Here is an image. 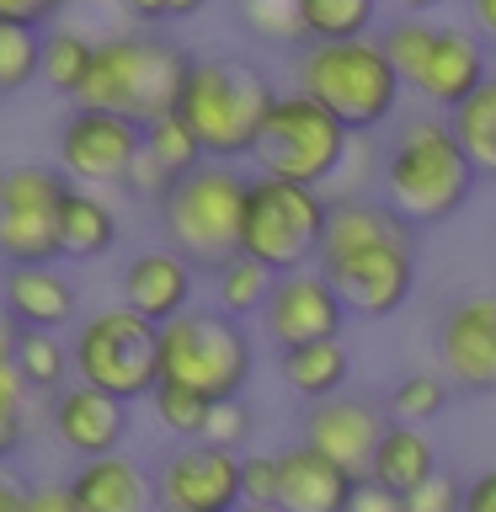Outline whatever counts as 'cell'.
I'll return each instance as SVG.
<instances>
[{
	"instance_id": "obj_14",
	"label": "cell",
	"mask_w": 496,
	"mask_h": 512,
	"mask_svg": "<svg viewBox=\"0 0 496 512\" xmlns=\"http://www.w3.org/2000/svg\"><path fill=\"white\" fill-rule=\"evenodd\" d=\"M155 502H160V512H235L240 502H246L240 454L235 448L192 438L187 448H176V454L160 464Z\"/></svg>"
},
{
	"instance_id": "obj_25",
	"label": "cell",
	"mask_w": 496,
	"mask_h": 512,
	"mask_svg": "<svg viewBox=\"0 0 496 512\" xmlns=\"http://www.w3.org/2000/svg\"><path fill=\"white\" fill-rule=\"evenodd\" d=\"M432 470H438V454H432L427 432H416V422L379 432L374 459H368V480H379V486H390L395 496H406L411 486H422Z\"/></svg>"
},
{
	"instance_id": "obj_24",
	"label": "cell",
	"mask_w": 496,
	"mask_h": 512,
	"mask_svg": "<svg viewBox=\"0 0 496 512\" xmlns=\"http://www.w3.org/2000/svg\"><path fill=\"white\" fill-rule=\"evenodd\" d=\"M283 384L304 400H331L342 395V384L352 374V358L336 336H320V342H299V347H283Z\"/></svg>"
},
{
	"instance_id": "obj_8",
	"label": "cell",
	"mask_w": 496,
	"mask_h": 512,
	"mask_svg": "<svg viewBox=\"0 0 496 512\" xmlns=\"http://www.w3.org/2000/svg\"><path fill=\"white\" fill-rule=\"evenodd\" d=\"M331 219V198L320 187L283 182V176H251L246 192V219H240V251L256 256L272 272H299L315 267L320 235Z\"/></svg>"
},
{
	"instance_id": "obj_46",
	"label": "cell",
	"mask_w": 496,
	"mask_h": 512,
	"mask_svg": "<svg viewBox=\"0 0 496 512\" xmlns=\"http://www.w3.org/2000/svg\"><path fill=\"white\" fill-rule=\"evenodd\" d=\"M123 11L134 16L139 27H155V22H171V0H123Z\"/></svg>"
},
{
	"instance_id": "obj_47",
	"label": "cell",
	"mask_w": 496,
	"mask_h": 512,
	"mask_svg": "<svg viewBox=\"0 0 496 512\" xmlns=\"http://www.w3.org/2000/svg\"><path fill=\"white\" fill-rule=\"evenodd\" d=\"M27 486H22V480H16L11 470H0V512H27Z\"/></svg>"
},
{
	"instance_id": "obj_20",
	"label": "cell",
	"mask_w": 496,
	"mask_h": 512,
	"mask_svg": "<svg viewBox=\"0 0 496 512\" xmlns=\"http://www.w3.org/2000/svg\"><path fill=\"white\" fill-rule=\"evenodd\" d=\"M118 294L128 310L150 315L155 326H166L182 310H192V262L176 246H160V251H139L134 262L123 267L118 278Z\"/></svg>"
},
{
	"instance_id": "obj_49",
	"label": "cell",
	"mask_w": 496,
	"mask_h": 512,
	"mask_svg": "<svg viewBox=\"0 0 496 512\" xmlns=\"http://www.w3.org/2000/svg\"><path fill=\"white\" fill-rule=\"evenodd\" d=\"M395 11H406V16H427V11H438L443 0H390Z\"/></svg>"
},
{
	"instance_id": "obj_48",
	"label": "cell",
	"mask_w": 496,
	"mask_h": 512,
	"mask_svg": "<svg viewBox=\"0 0 496 512\" xmlns=\"http://www.w3.org/2000/svg\"><path fill=\"white\" fill-rule=\"evenodd\" d=\"M470 16H475V27L496 43V0H470Z\"/></svg>"
},
{
	"instance_id": "obj_35",
	"label": "cell",
	"mask_w": 496,
	"mask_h": 512,
	"mask_svg": "<svg viewBox=\"0 0 496 512\" xmlns=\"http://www.w3.org/2000/svg\"><path fill=\"white\" fill-rule=\"evenodd\" d=\"M443 406H448V379H438V374L400 379L395 384V400H390V411L400 416V422H432Z\"/></svg>"
},
{
	"instance_id": "obj_13",
	"label": "cell",
	"mask_w": 496,
	"mask_h": 512,
	"mask_svg": "<svg viewBox=\"0 0 496 512\" xmlns=\"http://www.w3.org/2000/svg\"><path fill=\"white\" fill-rule=\"evenodd\" d=\"M144 150V123L128 112L75 102L59 123V171L80 187H123Z\"/></svg>"
},
{
	"instance_id": "obj_23",
	"label": "cell",
	"mask_w": 496,
	"mask_h": 512,
	"mask_svg": "<svg viewBox=\"0 0 496 512\" xmlns=\"http://www.w3.org/2000/svg\"><path fill=\"white\" fill-rule=\"evenodd\" d=\"M112 246H118V214L91 187L70 182V192L59 203V256L64 262H96Z\"/></svg>"
},
{
	"instance_id": "obj_4",
	"label": "cell",
	"mask_w": 496,
	"mask_h": 512,
	"mask_svg": "<svg viewBox=\"0 0 496 512\" xmlns=\"http://www.w3.org/2000/svg\"><path fill=\"white\" fill-rule=\"evenodd\" d=\"M294 86L315 96L320 107H331L352 134H374L379 123L395 118L406 80H400L395 59L384 54L379 32H368V38L342 43H310L294 59Z\"/></svg>"
},
{
	"instance_id": "obj_44",
	"label": "cell",
	"mask_w": 496,
	"mask_h": 512,
	"mask_svg": "<svg viewBox=\"0 0 496 512\" xmlns=\"http://www.w3.org/2000/svg\"><path fill=\"white\" fill-rule=\"evenodd\" d=\"M27 512H80V507H75L70 486H38L27 496Z\"/></svg>"
},
{
	"instance_id": "obj_31",
	"label": "cell",
	"mask_w": 496,
	"mask_h": 512,
	"mask_svg": "<svg viewBox=\"0 0 496 512\" xmlns=\"http://www.w3.org/2000/svg\"><path fill=\"white\" fill-rule=\"evenodd\" d=\"M43 75V27L0 22V96L27 91Z\"/></svg>"
},
{
	"instance_id": "obj_17",
	"label": "cell",
	"mask_w": 496,
	"mask_h": 512,
	"mask_svg": "<svg viewBox=\"0 0 496 512\" xmlns=\"http://www.w3.org/2000/svg\"><path fill=\"white\" fill-rule=\"evenodd\" d=\"M48 427H54L64 454H75V459L112 454V448H123V438H128V400L96 390L86 379L64 384L54 395V411H48Z\"/></svg>"
},
{
	"instance_id": "obj_1",
	"label": "cell",
	"mask_w": 496,
	"mask_h": 512,
	"mask_svg": "<svg viewBox=\"0 0 496 512\" xmlns=\"http://www.w3.org/2000/svg\"><path fill=\"white\" fill-rule=\"evenodd\" d=\"M411 224L390 203H331L326 235H320L315 267L331 278L342 304L363 320H384L411 299L416 256H411Z\"/></svg>"
},
{
	"instance_id": "obj_16",
	"label": "cell",
	"mask_w": 496,
	"mask_h": 512,
	"mask_svg": "<svg viewBox=\"0 0 496 512\" xmlns=\"http://www.w3.org/2000/svg\"><path fill=\"white\" fill-rule=\"evenodd\" d=\"M443 379L470 395L496 390V294H470L443 315L438 326Z\"/></svg>"
},
{
	"instance_id": "obj_7",
	"label": "cell",
	"mask_w": 496,
	"mask_h": 512,
	"mask_svg": "<svg viewBox=\"0 0 496 512\" xmlns=\"http://www.w3.org/2000/svg\"><path fill=\"white\" fill-rule=\"evenodd\" d=\"M379 43H384V54L395 59L406 91H416L427 107H443V112H454L464 96L491 75L486 43H480L470 27H454V22L400 16V22H390L379 32Z\"/></svg>"
},
{
	"instance_id": "obj_37",
	"label": "cell",
	"mask_w": 496,
	"mask_h": 512,
	"mask_svg": "<svg viewBox=\"0 0 496 512\" xmlns=\"http://www.w3.org/2000/svg\"><path fill=\"white\" fill-rule=\"evenodd\" d=\"M251 438V406L240 395H224L208 406V422H203V443H219V448H235Z\"/></svg>"
},
{
	"instance_id": "obj_42",
	"label": "cell",
	"mask_w": 496,
	"mask_h": 512,
	"mask_svg": "<svg viewBox=\"0 0 496 512\" xmlns=\"http://www.w3.org/2000/svg\"><path fill=\"white\" fill-rule=\"evenodd\" d=\"M27 443V411L22 406H0V464Z\"/></svg>"
},
{
	"instance_id": "obj_3",
	"label": "cell",
	"mask_w": 496,
	"mask_h": 512,
	"mask_svg": "<svg viewBox=\"0 0 496 512\" xmlns=\"http://www.w3.org/2000/svg\"><path fill=\"white\" fill-rule=\"evenodd\" d=\"M272 102L278 91L251 59H192L176 112L198 134L208 160H240L256 150Z\"/></svg>"
},
{
	"instance_id": "obj_36",
	"label": "cell",
	"mask_w": 496,
	"mask_h": 512,
	"mask_svg": "<svg viewBox=\"0 0 496 512\" xmlns=\"http://www.w3.org/2000/svg\"><path fill=\"white\" fill-rule=\"evenodd\" d=\"M400 512H464V480L448 475L438 464L422 486H411L406 496H400Z\"/></svg>"
},
{
	"instance_id": "obj_34",
	"label": "cell",
	"mask_w": 496,
	"mask_h": 512,
	"mask_svg": "<svg viewBox=\"0 0 496 512\" xmlns=\"http://www.w3.org/2000/svg\"><path fill=\"white\" fill-rule=\"evenodd\" d=\"M240 22L267 43H304L299 0H240Z\"/></svg>"
},
{
	"instance_id": "obj_38",
	"label": "cell",
	"mask_w": 496,
	"mask_h": 512,
	"mask_svg": "<svg viewBox=\"0 0 496 512\" xmlns=\"http://www.w3.org/2000/svg\"><path fill=\"white\" fill-rule=\"evenodd\" d=\"M176 182H182V176H171L166 166H160V160L150 155V150H139V160H134V171H128V192H134V198H144V203H166V192L176 187Z\"/></svg>"
},
{
	"instance_id": "obj_45",
	"label": "cell",
	"mask_w": 496,
	"mask_h": 512,
	"mask_svg": "<svg viewBox=\"0 0 496 512\" xmlns=\"http://www.w3.org/2000/svg\"><path fill=\"white\" fill-rule=\"evenodd\" d=\"M27 379H22V368H16V358L11 363H0V406H22L27 411Z\"/></svg>"
},
{
	"instance_id": "obj_40",
	"label": "cell",
	"mask_w": 496,
	"mask_h": 512,
	"mask_svg": "<svg viewBox=\"0 0 496 512\" xmlns=\"http://www.w3.org/2000/svg\"><path fill=\"white\" fill-rule=\"evenodd\" d=\"M70 0H0V22H27V27H48Z\"/></svg>"
},
{
	"instance_id": "obj_21",
	"label": "cell",
	"mask_w": 496,
	"mask_h": 512,
	"mask_svg": "<svg viewBox=\"0 0 496 512\" xmlns=\"http://www.w3.org/2000/svg\"><path fill=\"white\" fill-rule=\"evenodd\" d=\"M75 496L80 512H155V480L139 459L128 454H96V459H80L75 475L64 480Z\"/></svg>"
},
{
	"instance_id": "obj_6",
	"label": "cell",
	"mask_w": 496,
	"mask_h": 512,
	"mask_svg": "<svg viewBox=\"0 0 496 512\" xmlns=\"http://www.w3.org/2000/svg\"><path fill=\"white\" fill-rule=\"evenodd\" d=\"M251 176L235 171V160H203L160 203V230L192 267H224L240 251V219H246Z\"/></svg>"
},
{
	"instance_id": "obj_22",
	"label": "cell",
	"mask_w": 496,
	"mask_h": 512,
	"mask_svg": "<svg viewBox=\"0 0 496 512\" xmlns=\"http://www.w3.org/2000/svg\"><path fill=\"white\" fill-rule=\"evenodd\" d=\"M0 299H6V315L22 331H59L75 320V283L54 272V262H22L6 267V283H0Z\"/></svg>"
},
{
	"instance_id": "obj_51",
	"label": "cell",
	"mask_w": 496,
	"mask_h": 512,
	"mask_svg": "<svg viewBox=\"0 0 496 512\" xmlns=\"http://www.w3.org/2000/svg\"><path fill=\"white\" fill-rule=\"evenodd\" d=\"M235 512H283V507L278 502H240Z\"/></svg>"
},
{
	"instance_id": "obj_43",
	"label": "cell",
	"mask_w": 496,
	"mask_h": 512,
	"mask_svg": "<svg viewBox=\"0 0 496 512\" xmlns=\"http://www.w3.org/2000/svg\"><path fill=\"white\" fill-rule=\"evenodd\" d=\"M464 512H496V470L464 480Z\"/></svg>"
},
{
	"instance_id": "obj_29",
	"label": "cell",
	"mask_w": 496,
	"mask_h": 512,
	"mask_svg": "<svg viewBox=\"0 0 496 512\" xmlns=\"http://www.w3.org/2000/svg\"><path fill=\"white\" fill-rule=\"evenodd\" d=\"M299 22L310 43L368 38L379 22V0H299Z\"/></svg>"
},
{
	"instance_id": "obj_11",
	"label": "cell",
	"mask_w": 496,
	"mask_h": 512,
	"mask_svg": "<svg viewBox=\"0 0 496 512\" xmlns=\"http://www.w3.org/2000/svg\"><path fill=\"white\" fill-rule=\"evenodd\" d=\"M352 128L336 118L331 107H320L315 96L288 91L272 102L262 139H256V166L267 176H283V182H304V187H326L347 160Z\"/></svg>"
},
{
	"instance_id": "obj_33",
	"label": "cell",
	"mask_w": 496,
	"mask_h": 512,
	"mask_svg": "<svg viewBox=\"0 0 496 512\" xmlns=\"http://www.w3.org/2000/svg\"><path fill=\"white\" fill-rule=\"evenodd\" d=\"M150 406L160 416V427L192 443V438H203V422H208V406H214V400L198 395V390H187V384H176V379H160L155 395H150Z\"/></svg>"
},
{
	"instance_id": "obj_27",
	"label": "cell",
	"mask_w": 496,
	"mask_h": 512,
	"mask_svg": "<svg viewBox=\"0 0 496 512\" xmlns=\"http://www.w3.org/2000/svg\"><path fill=\"white\" fill-rule=\"evenodd\" d=\"M448 123H454L464 155L475 160V171L496 176V75L480 80V86L464 96L454 112H448Z\"/></svg>"
},
{
	"instance_id": "obj_9",
	"label": "cell",
	"mask_w": 496,
	"mask_h": 512,
	"mask_svg": "<svg viewBox=\"0 0 496 512\" xmlns=\"http://www.w3.org/2000/svg\"><path fill=\"white\" fill-rule=\"evenodd\" d=\"M70 358H75V379L134 406V400L155 395L160 384V326L150 315L128 310V304L96 310L91 320H80Z\"/></svg>"
},
{
	"instance_id": "obj_2",
	"label": "cell",
	"mask_w": 496,
	"mask_h": 512,
	"mask_svg": "<svg viewBox=\"0 0 496 512\" xmlns=\"http://www.w3.org/2000/svg\"><path fill=\"white\" fill-rule=\"evenodd\" d=\"M475 160L464 155L454 123L416 118L400 128L395 150L379 166L384 203L395 208L406 224H443L454 219L475 192Z\"/></svg>"
},
{
	"instance_id": "obj_26",
	"label": "cell",
	"mask_w": 496,
	"mask_h": 512,
	"mask_svg": "<svg viewBox=\"0 0 496 512\" xmlns=\"http://www.w3.org/2000/svg\"><path fill=\"white\" fill-rule=\"evenodd\" d=\"M91 64H96V43L75 27H43V86L64 96V102H80L91 80Z\"/></svg>"
},
{
	"instance_id": "obj_30",
	"label": "cell",
	"mask_w": 496,
	"mask_h": 512,
	"mask_svg": "<svg viewBox=\"0 0 496 512\" xmlns=\"http://www.w3.org/2000/svg\"><path fill=\"white\" fill-rule=\"evenodd\" d=\"M16 368H22L32 395H59L64 379H70V368H75V358H70V347H64L54 331H22L16 336Z\"/></svg>"
},
{
	"instance_id": "obj_19",
	"label": "cell",
	"mask_w": 496,
	"mask_h": 512,
	"mask_svg": "<svg viewBox=\"0 0 496 512\" xmlns=\"http://www.w3.org/2000/svg\"><path fill=\"white\" fill-rule=\"evenodd\" d=\"M358 470L320 454L315 443H294L278 454V507L283 512H347L358 491Z\"/></svg>"
},
{
	"instance_id": "obj_10",
	"label": "cell",
	"mask_w": 496,
	"mask_h": 512,
	"mask_svg": "<svg viewBox=\"0 0 496 512\" xmlns=\"http://www.w3.org/2000/svg\"><path fill=\"white\" fill-rule=\"evenodd\" d=\"M251 363L246 331L224 310H182L160 326V379H176L208 400L246 390Z\"/></svg>"
},
{
	"instance_id": "obj_15",
	"label": "cell",
	"mask_w": 496,
	"mask_h": 512,
	"mask_svg": "<svg viewBox=\"0 0 496 512\" xmlns=\"http://www.w3.org/2000/svg\"><path fill=\"white\" fill-rule=\"evenodd\" d=\"M347 304L331 288V278L320 267H299V272H278L272 294L262 304V326L278 347H299V342H320V336H342Z\"/></svg>"
},
{
	"instance_id": "obj_18",
	"label": "cell",
	"mask_w": 496,
	"mask_h": 512,
	"mask_svg": "<svg viewBox=\"0 0 496 512\" xmlns=\"http://www.w3.org/2000/svg\"><path fill=\"white\" fill-rule=\"evenodd\" d=\"M390 427L384 411L374 400H347V395H331V400H310V416H304V443H315L320 454H331L336 464L368 475V459H374V443L379 432Z\"/></svg>"
},
{
	"instance_id": "obj_12",
	"label": "cell",
	"mask_w": 496,
	"mask_h": 512,
	"mask_svg": "<svg viewBox=\"0 0 496 512\" xmlns=\"http://www.w3.org/2000/svg\"><path fill=\"white\" fill-rule=\"evenodd\" d=\"M70 176L59 166H6L0 171V256L6 267L59 262V203Z\"/></svg>"
},
{
	"instance_id": "obj_28",
	"label": "cell",
	"mask_w": 496,
	"mask_h": 512,
	"mask_svg": "<svg viewBox=\"0 0 496 512\" xmlns=\"http://www.w3.org/2000/svg\"><path fill=\"white\" fill-rule=\"evenodd\" d=\"M272 283H278V272L262 267V262H256V256H246V251H235L224 267H214V299H219V310L235 315V320L262 315Z\"/></svg>"
},
{
	"instance_id": "obj_32",
	"label": "cell",
	"mask_w": 496,
	"mask_h": 512,
	"mask_svg": "<svg viewBox=\"0 0 496 512\" xmlns=\"http://www.w3.org/2000/svg\"><path fill=\"white\" fill-rule=\"evenodd\" d=\"M144 150H150L171 176H187L192 166H203V160H208L198 134L182 123V112H160V118L144 123Z\"/></svg>"
},
{
	"instance_id": "obj_39",
	"label": "cell",
	"mask_w": 496,
	"mask_h": 512,
	"mask_svg": "<svg viewBox=\"0 0 496 512\" xmlns=\"http://www.w3.org/2000/svg\"><path fill=\"white\" fill-rule=\"evenodd\" d=\"M240 486H246V502H278V454L240 459Z\"/></svg>"
},
{
	"instance_id": "obj_50",
	"label": "cell",
	"mask_w": 496,
	"mask_h": 512,
	"mask_svg": "<svg viewBox=\"0 0 496 512\" xmlns=\"http://www.w3.org/2000/svg\"><path fill=\"white\" fill-rule=\"evenodd\" d=\"M208 0H171V16H198Z\"/></svg>"
},
{
	"instance_id": "obj_41",
	"label": "cell",
	"mask_w": 496,
	"mask_h": 512,
	"mask_svg": "<svg viewBox=\"0 0 496 512\" xmlns=\"http://www.w3.org/2000/svg\"><path fill=\"white\" fill-rule=\"evenodd\" d=\"M347 512H400V496L390 491V486H379V480H358V491H352V502H347Z\"/></svg>"
},
{
	"instance_id": "obj_5",
	"label": "cell",
	"mask_w": 496,
	"mask_h": 512,
	"mask_svg": "<svg viewBox=\"0 0 496 512\" xmlns=\"http://www.w3.org/2000/svg\"><path fill=\"white\" fill-rule=\"evenodd\" d=\"M187 70H192V54L176 48L171 38L144 32V27L118 32V38L96 43V64H91V80L80 91V102L128 112L134 123H150L160 112H176Z\"/></svg>"
}]
</instances>
